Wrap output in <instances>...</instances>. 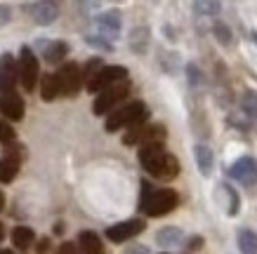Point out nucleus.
<instances>
[{
	"label": "nucleus",
	"instance_id": "nucleus-42",
	"mask_svg": "<svg viewBox=\"0 0 257 254\" xmlns=\"http://www.w3.org/2000/svg\"><path fill=\"white\" fill-rule=\"evenodd\" d=\"M78 3H87V0H78Z\"/></svg>",
	"mask_w": 257,
	"mask_h": 254
},
{
	"label": "nucleus",
	"instance_id": "nucleus-3",
	"mask_svg": "<svg viewBox=\"0 0 257 254\" xmlns=\"http://www.w3.org/2000/svg\"><path fill=\"white\" fill-rule=\"evenodd\" d=\"M149 118V108L144 101H130L125 106L116 108L109 118H106V132H118L123 127H137V125L147 123Z\"/></svg>",
	"mask_w": 257,
	"mask_h": 254
},
{
	"label": "nucleus",
	"instance_id": "nucleus-11",
	"mask_svg": "<svg viewBox=\"0 0 257 254\" xmlns=\"http://www.w3.org/2000/svg\"><path fill=\"white\" fill-rule=\"evenodd\" d=\"M17 80H19V73H17L15 57L10 52L0 54V94L17 92Z\"/></svg>",
	"mask_w": 257,
	"mask_h": 254
},
{
	"label": "nucleus",
	"instance_id": "nucleus-32",
	"mask_svg": "<svg viewBox=\"0 0 257 254\" xmlns=\"http://www.w3.org/2000/svg\"><path fill=\"white\" fill-rule=\"evenodd\" d=\"M80 247L76 245V242H62V245L57 247V252L55 254H78Z\"/></svg>",
	"mask_w": 257,
	"mask_h": 254
},
{
	"label": "nucleus",
	"instance_id": "nucleus-36",
	"mask_svg": "<svg viewBox=\"0 0 257 254\" xmlns=\"http://www.w3.org/2000/svg\"><path fill=\"white\" fill-rule=\"evenodd\" d=\"M125 254H149V249L144 245H135V247H130Z\"/></svg>",
	"mask_w": 257,
	"mask_h": 254
},
{
	"label": "nucleus",
	"instance_id": "nucleus-24",
	"mask_svg": "<svg viewBox=\"0 0 257 254\" xmlns=\"http://www.w3.org/2000/svg\"><path fill=\"white\" fill-rule=\"evenodd\" d=\"M238 249L243 254H257V233L250 228L238 231Z\"/></svg>",
	"mask_w": 257,
	"mask_h": 254
},
{
	"label": "nucleus",
	"instance_id": "nucleus-2",
	"mask_svg": "<svg viewBox=\"0 0 257 254\" xmlns=\"http://www.w3.org/2000/svg\"><path fill=\"white\" fill-rule=\"evenodd\" d=\"M179 205V195L175 188H151L149 181L142 184V198H140V209L147 216H163L170 214L172 209Z\"/></svg>",
	"mask_w": 257,
	"mask_h": 254
},
{
	"label": "nucleus",
	"instance_id": "nucleus-37",
	"mask_svg": "<svg viewBox=\"0 0 257 254\" xmlns=\"http://www.w3.org/2000/svg\"><path fill=\"white\" fill-rule=\"evenodd\" d=\"M55 233H57V235H62V233H64V223L62 221L55 223Z\"/></svg>",
	"mask_w": 257,
	"mask_h": 254
},
{
	"label": "nucleus",
	"instance_id": "nucleus-22",
	"mask_svg": "<svg viewBox=\"0 0 257 254\" xmlns=\"http://www.w3.org/2000/svg\"><path fill=\"white\" fill-rule=\"evenodd\" d=\"M217 191H219V195H224V212L234 216L236 212H238V207H241V202H238V193L234 191V186L231 184H219Z\"/></svg>",
	"mask_w": 257,
	"mask_h": 254
},
{
	"label": "nucleus",
	"instance_id": "nucleus-19",
	"mask_svg": "<svg viewBox=\"0 0 257 254\" xmlns=\"http://www.w3.org/2000/svg\"><path fill=\"white\" fill-rule=\"evenodd\" d=\"M194 155H196V165H198V169H201V174H203V177H210L212 162H215L212 151L205 146V144H198V146L194 148Z\"/></svg>",
	"mask_w": 257,
	"mask_h": 254
},
{
	"label": "nucleus",
	"instance_id": "nucleus-15",
	"mask_svg": "<svg viewBox=\"0 0 257 254\" xmlns=\"http://www.w3.org/2000/svg\"><path fill=\"white\" fill-rule=\"evenodd\" d=\"M78 247L83 254H104L101 238L94 231H83L78 235Z\"/></svg>",
	"mask_w": 257,
	"mask_h": 254
},
{
	"label": "nucleus",
	"instance_id": "nucleus-31",
	"mask_svg": "<svg viewBox=\"0 0 257 254\" xmlns=\"http://www.w3.org/2000/svg\"><path fill=\"white\" fill-rule=\"evenodd\" d=\"M99 69H101V59H90V62H87V66L83 69V76H85V80H90V78H92Z\"/></svg>",
	"mask_w": 257,
	"mask_h": 254
},
{
	"label": "nucleus",
	"instance_id": "nucleus-39",
	"mask_svg": "<svg viewBox=\"0 0 257 254\" xmlns=\"http://www.w3.org/2000/svg\"><path fill=\"white\" fill-rule=\"evenodd\" d=\"M5 238V226H3V221H0V240Z\"/></svg>",
	"mask_w": 257,
	"mask_h": 254
},
{
	"label": "nucleus",
	"instance_id": "nucleus-41",
	"mask_svg": "<svg viewBox=\"0 0 257 254\" xmlns=\"http://www.w3.org/2000/svg\"><path fill=\"white\" fill-rule=\"evenodd\" d=\"M0 254H15L12 249H0Z\"/></svg>",
	"mask_w": 257,
	"mask_h": 254
},
{
	"label": "nucleus",
	"instance_id": "nucleus-8",
	"mask_svg": "<svg viewBox=\"0 0 257 254\" xmlns=\"http://www.w3.org/2000/svg\"><path fill=\"white\" fill-rule=\"evenodd\" d=\"M57 78H59V90H62L64 97H76L80 92V87H83V80H85L83 69L73 62L64 64L59 73H57Z\"/></svg>",
	"mask_w": 257,
	"mask_h": 254
},
{
	"label": "nucleus",
	"instance_id": "nucleus-30",
	"mask_svg": "<svg viewBox=\"0 0 257 254\" xmlns=\"http://www.w3.org/2000/svg\"><path fill=\"white\" fill-rule=\"evenodd\" d=\"M187 76H189V85H191V87H198V85L203 83L201 71L196 69L194 64H189V66H187Z\"/></svg>",
	"mask_w": 257,
	"mask_h": 254
},
{
	"label": "nucleus",
	"instance_id": "nucleus-4",
	"mask_svg": "<svg viewBox=\"0 0 257 254\" xmlns=\"http://www.w3.org/2000/svg\"><path fill=\"white\" fill-rule=\"evenodd\" d=\"M127 94H130V80L125 78V80L111 85V87H106V90H101V92L97 94V99H94V104H92V113L94 116L109 113V111H113L116 106H120L123 99H127Z\"/></svg>",
	"mask_w": 257,
	"mask_h": 254
},
{
	"label": "nucleus",
	"instance_id": "nucleus-33",
	"mask_svg": "<svg viewBox=\"0 0 257 254\" xmlns=\"http://www.w3.org/2000/svg\"><path fill=\"white\" fill-rule=\"evenodd\" d=\"M10 19H12V8L10 5H0V26L10 24Z\"/></svg>",
	"mask_w": 257,
	"mask_h": 254
},
{
	"label": "nucleus",
	"instance_id": "nucleus-20",
	"mask_svg": "<svg viewBox=\"0 0 257 254\" xmlns=\"http://www.w3.org/2000/svg\"><path fill=\"white\" fill-rule=\"evenodd\" d=\"M69 54V43L64 40H55V43H47L45 50H43V57H45L47 64H59Z\"/></svg>",
	"mask_w": 257,
	"mask_h": 254
},
{
	"label": "nucleus",
	"instance_id": "nucleus-16",
	"mask_svg": "<svg viewBox=\"0 0 257 254\" xmlns=\"http://www.w3.org/2000/svg\"><path fill=\"white\" fill-rule=\"evenodd\" d=\"M59 94H62V90H59L57 73H45V76L40 78V97L45 101H55Z\"/></svg>",
	"mask_w": 257,
	"mask_h": 254
},
{
	"label": "nucleus",
	"instance_id": "nucleus-21",
	"mask_svg": "<svg viewBox=\"0 0 257 254\" xmlns=\"http://www.w3.org/2000/svg\"><path fill=\"white\" fill-rule=\"evenodd\" d=\"M36 242V233H33V228H29V226H15V231H12V245L17 247V249H29V247Z\"/></svg>",
	"mask_w": 257,
	"mask_h": 254
},
{
	"label": "nucleus",
	"instance_id": "nucleus-13",
	"mask_svg": "<svg viewBox=\"0 0 257 254\" xmlns=\"http://www.w3.org/2000/svg\"><path fill=\"white\" fill-rule=\"evenodd\" d=\"M0 113L8 120H12V123H19L24 118V113H26V104H24V99L17 92L0 94Z\"/></svg>",
	"mask_w": 257,
	"mask_h": 254
},
{
	"label": "nucleus",
	"instance_id": "nucleus-12",
	"mask_svg": "<svg viewBox=\"0 0 257 254\" xmlns=\"http://www.w3.org/2000/svg\"><path fill=\"white\" fill-rule=\"evenodd\" d=\"M120 29H123V17L118 10H109L97 17V33H101L104 38L116 40L120 36Z\"/></svg>",
	"mask_w": 257,
	"mask_h": 254
},
{
	"label": "nucleus",
	"instance_id": "nucleus-17",
	"mask_svg": "<svg viewBox=\"0 0 257 254\" xmlns=\"http://www.w3.org/2000/svg\"><path fill=\"white\" fill-rule=\"evenodd\" d=\"M19 162L22 158H15V155H3L0 158V181L3 184H12L19 172Z\"/></svg>",
	"mask_w": 257,
	"mask_h": 254
},
{
	"label": "nucleus",
	"instance_id": "nucleus-6",
	"mask_svg": "<svg viewBox=\"0 0 257 254\" xmlns=\"http://www.w3.org/2000/svg\"><path fill=\"white\" fill-rule=\"evenodd\" d=\"M165 139V127L163 125H147L142 123L137 127H130L125 132L123 144L125 146H147V144H156Z\"/></svg>",
	"mask_w": 257,
	"mask_h": 254
},
{
	"label": "nucleus",
	"instance_id": "nucleus-29",
	"mask_svg": "<svg viewBox=\"0 0 257 254\" xmlns=\"http://www.w3.org/2000/svg\"><path fill=\"white\" fill-rule=\"evenodd\" d=\"M87 45H92V47H99V50H104V52H111L113 50V45H111V40L109 38H104L101 33H97V36H87Z\"/></svg>",
	"mask_w": 257,
	"mask_h": 254
},
{
	"label": "nucleus",
	"instance_id": "nucleus-38",
	"mask_svg": "<svg viewBox=\"0 0 257 254\" xmlns=\"http://www.w3.org/2000/svg\"><path fill=\"white\" fill-rule=\"evenodd\" d=\"M3 207H5V195H3V191H0V212H3Z\"/></svg>",
	"mask_w": 257,
	"mask_h": 254
},
{
	"label": "nucleus",
	"instance_id": "nucleus-7",
	"mask_svg": "<svg viewBox=\"0 0 257 254\" xmlns=\"http://www.w3.org/2000/svg\"><path fill=\"white\" fill-rule=\"evenodd\" d=\"M125 78H127V69H125V66H101V69L87 80V90L92 94H99L101 90L120 83Z\"/></svg>",
	"mask_w": 257,
	"mask_h": 254
},
{
	"label": "nucleus",
	"instance_id": "nucleus-40",
	"mask_svg": "<svg viewBox=\"0 0 257 254\" xmlns=\"http://www.w3.org/2000/svg\"><path fill=\"white\" fill-rule=\"evenodd\" d=\"M250 38H252V43L257 45V31H252V36H250Z\"/></svg>",
	"mask_w": 257,
	"mask_h": 254
},
{
	"label": "nucleus",
	"instance_id": "nucleus-23",
	"mask_svg": "<svg viewBox=\"0 0 257 254\" xmlns=\"http://www.w3.org/2000/svg\"><path fill=\"white\" fill-rule=\"evenodd\" d=\"M130 47L133 52L137 54H144L149 47V29L147 26H137L133 33H130Z\"/></svg>",
	"mask_w": 257,
	"mask_h": 254
},
{
	"label": "nucleus",
	"instance_id": "nucleus-27",
	"mask_svg": "<svg viewBox=\"0 0 257 254\" xmlns=\"http://www.w3.org/2000/svg\"><path fill=\"white\" fill-rule=\"evenodd\" d=\"M212 33H215V38H217L222 45H229V43H231V31H229V26H226L224 22L212 24Z\"/></svg>",
	"mask_w": 257,
	"mask_h": 254
},
{
	"label": "nucleus",
	"instance_id": "nucleus-34",
	"mask_svg": "<svg viewBox=\"0 0 257 254\" xmlns=\"http://www.w3.org/2000/svg\"><path fill=\"white\" fill-rule=\"evenodd\" d=\"M36 252H38V254H47V252H50V238H40L38 242H36Z\"/></svg>",
	"mask_w": 257,
	"mask_h": 254
},
{
	"label": "nucleus",
	"instance_id": "nucleus-5",
	"mask_svg": "<svg viewBox=\"0 0 257 254\" xmlns=\"http://www.w3.org/2000/svg\"><path fill=\"white\" fill-rule=\"evenodd\" d=\"M17 73H19V83L26 92H33L36 90V83H38V59L29 45H24L19 50V59H17Z\"/></svg>",
	"mask_w": 257,
	"mask_h": 254
},
{
	"label": "nucleus",
	"instance_id": "nucleus-26",
	"mask_svg": "<svg viewBox=\"0 0 257 254\" xmlns=\"http://www.w3.org/2000/svg\"><path fill=\"white\" fill-rule=\"evenodd\" d=\"M241 111L250 120H257V92L252 90H245L241 97Z\"/></svg>",
	"mask_w": 257,
	"mask_h": 254
},
{
	"label": "nucleus",
	"instance_id": "nucleus-9",
	"mask_svg": "<svg viewBox=\"0 0 257 254\" xmlns=\"http://www.w3.org/2000/svg\"><path fill=\"white\" fill-rule=\"evenodd\" d=\"M229 177L241 181L243 186H257V160L250 155H243L229 167Z\"/></svg>",
	"mask_w": 257,
	"mask_h": 254
},
{
	"label": "nucleus",
	"instance_id": "nucleus-14",
	"mask_svg": "<svg viewBox=\"0 0 257 254\" xmlns=\"http://www.w3.org/2000/svg\"><path fill=\"white\" fill-rule=\"evenodd\" d=\"M31 17L36 24L47 26V24H52L57 17H59V8H57L55 0H38L31 8Z\"/></svg>",
	"mask_w": 257,
	"mask_h": 254
},
{
	"label": "nucleus",
	"instance_id": "nucleus-1",
	"mask_svg": "<svg viewBox=\"0 0 257 254\" xmlns=\"http://www.w3.org/2000/svg\"><path fill=\"white\" fill-rule=\"evenodd\" d=\"M140 162H142V167L156 179H172L179 174V160L165 151L163 141L142 146L140 148Z\"/></svg>",
	"mask_w": 257,
	"mask_h": 254
},
{
	"label": "nucleus",
	"instance_id": "nucleus-18",
	"mask_svg": "<svg viewBox=\"0 0 257 254\" xmlns=\"http://www.w3.org/2000/svg\"><path fill=\"white\" fill-rule=\"evenodd\" d=\"M182 238H184V233H182V228H177V226H163V228L156 233V242L161 247H177L179 242H182Z\"/></svg>",
	"mask_w": 257,
	"mask_h": 254
},
{
	"label": "nucleus",
	"instance_id": "nucleus-28",
	"mask_svg": "<svg viewBox=\"0 0 257 254\" xmlns=\"http://www.w3.org/2000/svg\"><path fill=\"white\" fill-rule=\"evenodd\" d=\"M15 141H17V132H15V127L0 120V144H3V146H8V144H15Z\"/></svg>",
	"mask_w": 257,
	"mask_h": 254
},
{
	"label": "nucleus",
	"instance_id": "nucleus-35",
	"mask_svg": "<svg viewBox=\"0 0 257 254\" xmlns=\"http://www.w3.org/2000/svg\"><path fill=\"white\" fill-rule=\"evenodd\" d=\"M201 247H203V238H201V235H194V238L189 240L187 249H189V252H194V249H201Z\"/></svg>",
	"mask_w": 257,
	"mask_h": 254
},
{
	"label": "nucleus",
	"instance_id": "nucleus-10",
	"mask_svg": "<svg viewBox=\"0 0 257 254\" xmlns=\"http://www.w3.org/2000/svg\"><path fill=\"white\" fill-rule=\"evenodd\" d=\"M147 228V221L144 219H127V221H120L116 226H109L106 228V238L111 242H125V240L140 235L142 231Z\"/></svg>",
	"mask_w": 257,
	"mask_h": 254
},
{
	"label": "nucleus",
	"instance_id": "nucleus-25",
	"mask_svg": "<svg viewBox=\"0 0 257 254\" xmlns=\"http://www.w3.org/2000/svg\"><path fill=\"white\" fill-rule=\"evenodd\" d=\"M222 10V0H194V12L201 17H215Z\"/></svg>",
	"mask_w": 257,
	"mask_h": 254
}]
</instances>
